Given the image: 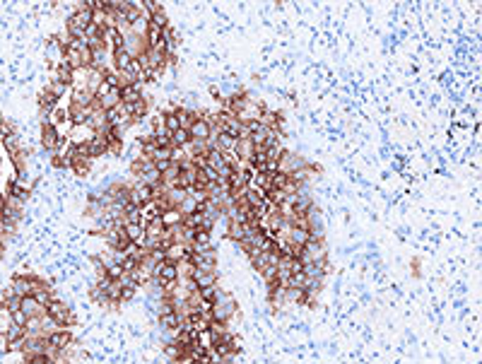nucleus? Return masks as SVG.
Masks as SVG:
<instances>
[{"label":"nucleus","instance_id":"1","mask_svg":"<svg viewBox=\"0 0 482 364\" xmlns=\"http://www.w3.org/2000/svg\"><path fill=\"white\" fill-rule=\"evenodd\" d=\"M234 314H236V302L229 294H217L215 302H212V309H210L212 321H224L227 323L229 318H234Z\"/></svg>","mask_w":482,"mask_h":364},{"label":"nucleus","instance_id":"2","mask_svg":"<svg viewBox=\"0 0 482 364\" xmlns=\"http://www.w3.org/2000/svg\"><path fill=\"white\" fill-rule=\"evenodd\" d=\"M46 338H48V345H51L53 350H58V352L70 350L72 345H75V338H72V330H70V328H58V330L48 333Z\"/></svg>","mask_w":482,"mask_h":364},{"label":"nucleus","instance_id":"3","mask_svg":"<svg viewBox=\"0 0 482 364\" xmlns=\"http://www.w3.org/2000/svg\"><path fill=\"white\" fill-rule=\"evenodd\" d=\"M12 287H15L17 294L29 297V294H34L39 287H44V282L39 278H32V275H15V278H12Z\"/></svg>","mask_w":482,"mask_h":364},{"label":"nucleus","instance_id":"4","mask_svg":"<svg viewBox=\"0 0 482 364\" xmlns=\"http://www.w3.org/2000/svg\"><path fill=\"white\" fill-rule=\"evenodd\" d=\"M41 145H44V150L46 152H56V147L60 145V135H58V128L53 126V123H44L41 126Z\"/></svg>","mask_w":482,"mask_h":364},{"label":"nucleus","instance_id":"5","mask_svg":"<svg viewBox=\"0 0 482 364\" xmlns=\"http://www.w3.org/2000/svg\"><path fill=\"white\" fill-rule=\"evenodd\" d=\"M92 116H94V109H92V106H82V104H72L70 106L72 126H92Z\"/></svg>","mask_w":482,"mask_h":364},{"label":"nucleus","instance_id":"6","mask_svg":"<svg viewBox=\"0 0 482 364\" xmlns=\"http://www.w3.org/2000/svg\"><path fill=\"white\" fill-rule=\"evenodd\" d=\"M234 155L241 159V162H251V157L256 155V147H253V143H251V138L246 135V138H239L236 140V147H234Z\"/></svg>","mask_w":482,"mask_h":364},{"label":"nucleus","instance_id":"7","mask_svg":"<svg viewBox=\"0 0 482 364\" xmlns=\"http://www.w3.org/2000/svg\"><path fill=\"white\" fill-rule=\"evenodd\" d=\"M94 101V92L87 85H72V104H82V106H92Z\"/></svg>","mask_w":482,"mask_h":364},{"label":"nucleus","instance_id":"8","mask_svg":"<svg viewBox=\"0 0 482 364\" xmlns=\"http://www.w3.org/2000/svg\"><path fill=\"white\" fill-rule=\"evenodd\" d=\"M191 280L198 285V290L212 287V285H217V270H200V268H195V273H193Z\"/></svg>","mask_w":482,"mask_h":364},{"label":"nucleus","instance_id":"9","mask_svg":"<svg viewBox=\"0 0 482 364\" xmlns=\"http://www.w3.org/2000/svg\"><path fill=\"white\" fill-rule=\"evenodd\" d=\"M22 311L29 316V318H34V316H44V314H46V306L39 302L36 297L29 294V297H22Z\"/></svg>","mask_w":482,"mask_h":364},{"label":"nucleus","instance_id":"10","mask_svg":"<svg viewBox=\"0 0 482 364\" xmlns=\"http://www.w3.org/2000/svg\"><path fill=\"white\" fill-rule=\"evenodd\" d=\"M188 133H191L193 140H207V138H210V133H212V126H210V123H207L203 116H200V118H198V121H195L191 128H188Z\"/></svg>","mask_w":482,"mask_h":364},{"label":"nucleus","instance_id":"11","mask_svg":"<svg viewBox=\"0 0 482 364\" xmlns=\"http://www.w3.org/2000/svg\"><path fill=\"white\" fill-rule=\"evenodd\" d=\"M140 99H145L143 82L131 85V87H120V101H123V104H133V101H140Z\"/></svg>","mask_w":482,"mask_h":364},{"label":"nucleus","instance_id":"12","mask_svg":"<svg viewBox=\"0 0 482 364\" xmlns=\"http://www.w3.org/2000/svg\"><path fill=\"white\" fill-rule=\"evenodd\" d=\"M249 188H256V191H261V193H270L273 191V183H270V174L268 171H256V176H253V181Z\"/></svg>","mask_w":482,"mask_h":364},{"label":"nucleus","instance_id":"13","mask_svg":"<svg viewBox=\"0 0 482 364\" xmlns=\"http://www.w3.org/2000/svg\"><path fill=\"white\" fill-rule=\"evenodd\" d=\"M131 63H133V56L126 49L113 51V70H116V73H126V70L131 68Z\"/></svg>","mask_w":482,"mask_h":364},{"label":"nucleus","instance_id":"14","mask_svg":"<svg viewBox=\"0 0 482 364\" xmlns=\"http://www.w3.org/2000/svg\"><path fill=\"white\" fill-rule=\"evenodd\" d=\"M164 231H167V224H164V219H162V217H155L152 222H147V224H145V236L162 239V236H164Z\"/></svg>","mask_w":482,"mask_h":364},{"label":"nucleus","instance_id":"15","mask_svg":"<svg viewBox=\"0 0 482 364\" xmlns=\"http://www.w3.org/2000/svg\"><path fill=\"white\" fill-rule=\"evenodd\" d=\"M191 246H193V251H207V249H212V236H210V231L198 229Z\"/></svg>","mask_w":482,"mask_h":364},{"label":"nucleus","instance_id":"16","mask_svg":"<svg viewBox=\"0 0 482 364\" xmlns=\"http://www.w3.org/2000/svg\"><path fill=\"white\" fill-rule=\"evenodd\" d=\"M246 104H249V97H244V94H234V97L227 99V111L231 113V116H236V118H239V113L246 109Z\"/></svg>","mask_w":482,"mask_h":364},{"label":"nucleus","instance_id":"17","mask_svg":"<svg viewBox=\"0 0 482 364\" xmlns=\"http://www.w3.org/2000/svg\"><path fill=\"white\" fill-rule=\"evenodd\" d=\"M106 152H108V140L104 135H96L94 140L89 143V155H92V159L101 157V155H106Z\"/></svg>","mask_w":482,"mask_h":364},{"label":"nucleus","instance_id":"18","mask_svg":"<svg viewBox=\"0 0 482 364\" xmlns=\"http://www.w3.org/2000/svg\"><path fill=\"white\" fill-rule=\"evenodd\" d=\"M246 231H249V227H246V224H241V222H236V219H229L227 236L231 239V241H241V239L246 236Z\"/></svg>","mask_w":482,"mask_h":364},{"label":"nucleus","instance_id":"19","mask_svg":"<svg viewBox=\"0 0 482 364\" xmlns=\"http://www.w3.org/2000/svg\"><path fill=\"white\" fill-rule=\"evenodd\" d=\"M131 169H133V174H135V176H143V174H147V171L155 169V162H152L150 157H143V155H140V157L133 162Z\"/></svg>","mask_w":482,"mask_h":364},{"label":"nucleus","instance_id":"20","mask_svg":"<svg viewBox=\"0 0 482 364\" xmlns=\"http://www.w3.org/2000/svg\"><path fill=\"white\" fill-rule=\"evenodd\" d=\"M234 147H236V140H234L231 135H227V133L217 135L215 150H219V152H234Z\"/></svg>","mask_w":482,"mask_h":364},{"label":"nucleus","instance_id":"21","mask_svg":"<svg viewBox=\"0 0 482 364\" xmlns=\"http://www.w3.org/2000/svg\"><path fill=\"white\" fill-rule=\"evenodd\" d=\"M162 219H164V224H167V227H174V224H181V222L186 219V215L181 212L179 207H171V210H167V212L162 215Z\"/></svg>","mask_w":482,"mask_h":364},{"label":"nucleus","instance_id":"22","mask_svg":"<svg viewBox=\"0 0 482 364\" xmlns=\"http://www.w3.org/2000/svg\"><path fill=\"white\" fill-rule=\"evenodd\" d=\"M191 140L193 138H191V133H188V128H179L176 133H171V145L174 147H186Z\"/></svg>","mask_w":482,"mask_h":364},{"label":"nucleus","instance_id":"23","mask_svg":"<svg viewBox=\"0 0 482 364\" xmlns=\"http://www.w3.org/2000/svg\"><path fill=\"white\" fill-rule=\"evenodd\" d=\"M145 41H147V49H155L157 44L162 41V29L157 25H152L150 22V27H147V37H145Z\"/></svg>","mask_w":482,"mask_h":364},{"label":"nucleus","instance_id":"24","mask_svg":"<svg viewBox=\"0 0 482 364\" xmlns=\"http://www.w3.org/2000/svg\"><path fill=\"white\" fill-rule=\"evenodd\" d=\"M309 280H311V278H309L304 270H299V273H292L287 287H299V290H306V287H309Z\"/></svg>","mask_w":482,"mask_h":364},{"label":"nucleus","instance_id":"25","mask_svg":"<svg viewBox=\"0 0 482 364\" xmlns=\"http://www.w3.org/2000/svg\"><path fill=\"white\" fill-rule=\"evenodd\" d=\"M126 234H128V239H131V241H140V239L145 236V224L131 222V224H126Z\"/></svg>","mask_w":482,"mask_h":364},{"label":"nucleus","instance_id":"26","mask_svg":"<svg viewBox=\"0 0 482 364\" xmlns=\"http://www.w3.org/2000/svg\"><path fill=\"white\" fill-rule=\"evenodd\" d=\"M164 126H167L169 133H176L181 128V118L176 111H169V113H164Z\"/></svg>","mask_w":482,"mask_h":364},{"label":"nucleus","instance_id":"27","mask_svg":"<svg viewBox=\"0 0 482 364\" xmlns=\"http://www.w3.org/2000/svg\"><path fill=\"white\" fill-rule=\"evenodd\" d=\"M179 210L183 212V215H193V212H198V200H195L193 195H186L183 203L179 205Z\"/></svg>","mask_w":482,"mask_h":364},{"label":"nucleus","instance_id":"28","mask_svg":"<svg viewBox=\"0 0 482 364\" xmlns=\"http://www.w3.org/2000/svg\"><path fill=\"white\" fill-rule=\"evenodd\" d=\"M150 22H152V25H157L159 29H167V27H169V15L164 13V8H159V10H157V13L150 17Z\"/></svg>","mask_w":482,"mask_h":364},{"label":"nucleus","instance_id":"29","mask_svg":"<svg viewBox=\"0 0 482 364\" xmlns=\"http://www.w3.org/2000/svg\"><path fill=\"white\" fill-rule=\"evenodd\" d=\"M186 195H188V191H186V188H169V191H167V198H169V200H171V203H174L176 207L183 203V198H186Z\"/></svg>","mask_w":482,"mask_h":364},{"label":"nucleus","instance_id":"30","mask_svg":"<svg viewBox=\"0 0 482 364\" xmlns=\"http://www.w3.org/2000/svg\"><path fill=\"white\" fill-rule=\"evenodd\" d=\"M118 282H120V285H123V287H126V290H135V292H138V290H140V287H143V285H140V282L135 280V275H133V273H123V275H120V280H118Z\"/></svg>","mask_w":482,"mask_h":364},{"label":"nucleus","instance_id":"31","mask_svg":"<svg viewBox=\"0 0 482 364\" xmlns=\"http://www.w3.org/2000/svg\"><path fill=\"white\" fill-rule=\"evenodd\" d=\"M3 143H5V150L10 152L12 157H17V150H20V138H17V135H5V138H3Z\"/></svg>","mask_w":482,"mask_h":364},{"label":"nucleus","instance_id":"32","mask_svg":"<svg viewBox=\"0 0 482 364\" xmlns=\"http://www.w3.org/2000/svg\"><path fill=\"white\" fill-rule=\"evenodd\" d=\"M89 162H92V159H75V162H72V171H75L77 176L89 174V169H92V167H89Z\"/></svg>","mask_w":482,"mask_h":364},{"label":"nucleus","instance_id":"33","mask_svg":"<svg viewBox=\"0 0 482 364\" xmlns=\"http://www.w3.org/2000/svg\"><path fill=\"white\" fill-rule=\"evenodd\" d=\"M289 181V174H285V171H277V174H270V183H273V188H285Z\"/></svg>","mask_w":482,"mask_h":364},{"label":"nucleus","instance_id":"34","mask_svg":"<svg viewBox=\"0 0 482 364\" xmlns=\"http://www.w3.org/2000/svg\"><path fill=\"white\" fill-rule=\"evenodd\" d=\"M63 121H70V109H63V106H58V109L53 111V116H51V123L53 126H58V123Z\"/></svg>","mask_w":482,"mask_h":364},{"label":"nucleus","instance_id":"35","mask_svg":"<svg viewBox=\"0 0 482 364\" xmlns=\"http://www.w3.org/2000/svg\"><path fill=\"white\" fill-rule=\"evenodd\" d=\"M171 152H174V147H157L152 159L155 162H171Z\"/></svg>","mask_w":482,"mask_h":364},{"label":"nucleus","instance_id":"36","mask_svg":"<svg viewBox=\"0 0 482 364\" xmlns=\"http://www.w3.org/2000/svg\"><path fill=\"white\" fill-rule=\"evenodd\" d=\"M3 306H5L8 311H17V309H22V294H17V292H15L10 299H5V302H3Z\"/></svg>","mask_w":482,"mask_h":364},{"label":"nucleus","instance_id":"37","mask_svg":"<svg viewBox=\"0 0 482 364\" xmlns=\"http://www.w3.org/2000/svg\"><path fill=\"white\" fill-rule=\"evenodd\" d=\"M200 174L205 176V181H210V183H215L217 179H219V171L215 169V167H210V164H205V167H200Z\"/></svg>","mask_w":482,"mask_h":364},{"label":"nucleus","instance_id":"38","mask_svg":"<svg viewBox=\"0 0 482 364\" xmlns=\"http://www.w3.org/2000/svg\"><path fill=\"white\" fill-rule=\"evenodd\" d=\"M48 92H51L56 99H60L65 92H68V85H65V82H56V80H53V85L48 87Z\"/></svg>","mask_w":482,"mask_h":364},{"label":"nucleus","instance_id":"39","mask_svg":"<svg viewBox=\"0 0 482 364\" xmlns=\"http://www.w3.org/2000/svg\"><path fill=\"white\" fill-rule=\"evenodd\" d=\"M32 297H36L39 302H41V304H44V306H46V304L51 302V292H48V285H44V287H39V290H36L34 294H32Z\"/></svg>","mask_w":482,"mask_h":364},{"label":"nucleus","instance_id":"40","mask_svg":"<svg viewBox=\"0 0 482 364\" xmlns=\"http://www.w3.org/2000/svg\"><path fill=\"white\" fill-rule=\"evenodd\" d=\"M12 314V323H17V326H24L27 328V323H29V316L24 314L22 309H17V311H10Z\"/></svg>","mask_w":482,"mask_h":364},{"label":"nucleus","instance_id":"41","mask_svg":"<svg viewBox=\"0 0 482 364\" xmlns=\"http://www.w3.org/2000/svg\"><path fill=\"white\" fill-rule=\"evenodd\" d=\"M200 292V297H203L205 302H215V297L219 294L217 292V285H212V287H203V290H198Z\"/></svg>","mask_w":482,"mask_h":364},{"label":"nucleus","instance_id":"42","mask_svg":"<svg viewBox=\"0 0 482 364\" xmlns=\"http://www.w3.org/2000/svg\"><path fill=\"white\" fill-rule=\"evenodd\" d=\"M150 258H152L155 263H164V261H167V251H164V249H150Z\"/></svg>","mask_w":482,"mask_h":364}]
</instances>
